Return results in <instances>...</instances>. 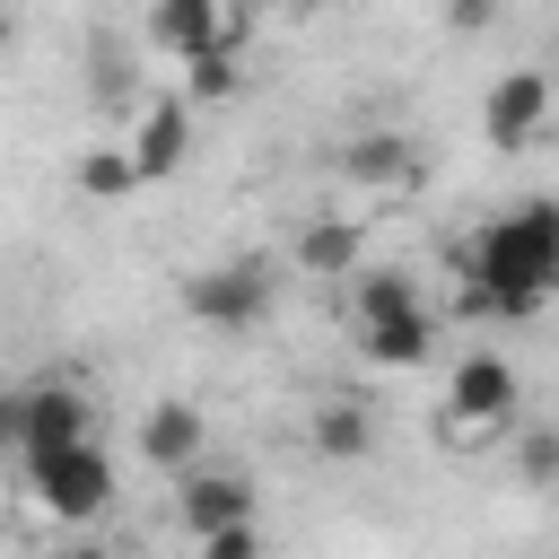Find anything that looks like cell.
Returning <instances> with one entry per match:
<instances>
[{
  "label": "cell",
  "mask_w": 559,
  "mask_h": 559,
  "mask_svg": "<svg viewBox=\"0 0 559 559\" xmlns=\"http://www.w3.org/2000/svg\"><path fill=\"white\" fill-rule=\"evenodd\" d=\"M280 9H297V17H306V9H323V0H280Z\"/></svg>",
  "instance_id": "7402d4cb"
},
{
  "label": "cell",
  "mask_w": 559,
  "mask_h": 559,
  "mask_svg": "<svg viewBox=\"0 0 559 559\" xmlns=\"http://www.w3.org/2000/svg\"><path fill=\"white\" fill-rule=\"evenodd\" d=\"M515 480L524 489H559V428H524L515 437Z\"/></svg>",
  "instance_id": "ac0fdd59"
},
{
  "label": "cell",
  "mask_w": 559,
  "mask_h": 559,
  "mask_svg": "<svg viewBox=\"0 0 559 559\" xmlns=\"http://www.w3.org/2000/svg\"><path fill=\"white\" fill-rule=\"evenodd\" d=\"M201 550H210V559H253V550H262V533H253V515H245V524H218Z\"/></svg>",
  "instance_id": "d6986e66"
},
{
  "label": "cell",
  "mask_w": 559,
  "mask_h": 559,
  "mask_svg": "<svg viewBox=\"0 0 559 559\" xmlns=\"http://www.w3.org/2000/svg\"><path fill=\"white\" fill-rule=\"evenodd\" d=\"M131 157L148 183H166L183 157H192V96H148L140 122H131Z\"/></svg>",
  "instance_id": "ba28073f"
},
{
  "label": "cell",
  "mask_w": 559,
  "mask_h": 559,
  "mask_svg": "<svg viewBox=\"0 0 559 559\" xmlns=\"http://www.w3.org/2000/svg\"><path fill=\"white\" fill-rule=\"evenodd\" d=\"M515 402H524V384H515L507 349H463V358H454V376H445V419L498 437V428L515 419Z\"/></svg>",
  "instance_id": "5b68a950"
},
{
  "label": "cell",
  "mask_w": 559,
  "mask_h": 559,
  "mask_svg": "<svg viewBox=\"0 0 559 559\" xmlns=\"http://www.w3.org/2000/svg\"><path fill=\"white\" fill-rule=\"evenodd\" d=\"M183 96H192V105L236 96V35H218L210 52H192V61H183Z\"/></svg>",
  "instance_id": "e0dca14e"
},
{
  "label": "cell",
  "mask_w": 559,
  "mask_h": 559,
  "mask_svg": "<svg viewBox=\"0 0 559 559\" xmlns=\"http://www.w3.org/2000/svg\"><path fill=\"white\" fill-rule=\"evenodd\" d=\"M0 428H9L17 454H35V445H79V437H96V402H87L79 384H26V393L0 402Z\"/></svg>",
  "instance_id": "277c9868"
},
{
  "label": "cell",
  "mask_w": 559,
  "mask_h": 559,
  "mask_svg": "<svg viewBox=\"0 0 559 559\" xmlns=\"http://www.w3.org/2000/svg\"><path fill=\"white\" fill-rule=\"evenodd\" d=\"M411 306H419V280L402 262H358L349 271V314L358 323H384V314H411Z\"/></svg>",
  "instance_id": "9a60e30c"
},
{
  "label": "cell",
  "mask_w": 559,
  "mask_h": 559,
  "mask_svg": "<svg viewBox=\"0 0 559 559\" xmlns=\"http://www.w3.org/2000/svg\"><path fill=\"white\" fill-rule=\"evenodd\" d=\"M358 253H367V236H358L349 210H332V218H314V227L297 236V271H314V280H349Z\"/></svg>",
  "instance_id": "4fadbf2b"
},
{
  "label": "cell",
  "mask_w": 559,
  "mask_h": 559,
  "mask_svg": "<svg viewBox=\"0 0 559 559\" xmlns=\"http://www.w3.org/2000/svg\"><path fill=\"white\" fill-rule=\"evenodd\" d=\"M550 114H559L550 70H498L489 96H480V131H489V148H533Z\"/></svg>",
  "instance_id": "8992f818"
},
{
  "label": "cell",
  "mask_w": 559,
  "mask_h": 559,
  "mask_svg": "<svg viewBox=\"0 0 559 559\" xmlns=\"http://www.w3.org/2000/svg\"><path fill=\"white\" fill-rule=\"evenodd\" d=\"M17 463H26L35 507L61 515V524H96V515L114 507V463L96 454V437H79V445H35V454H17Z\"/></svg>",
  "instance_id": "7a4b0ae2"
},
{
  "label": "cell",
  "mask_w": 559,
  "mask_h": 559,
  "mask_svg": "<svg viewBox=\"0 0 559 559\" xmlns=\"http://www.w3.org/2000/svg\"><path fill=\"white\" fill-rule=\"evenodd\" d=\"M341 175L367 183V192H376V183H411V175H419V148H411L402 131H349V140H341Z\"/></svg>",
  "instance_id": "8fae6325"
},
{
  "label": "cell",
  "mask_w": 559,
  "mask_h": 559,
  "mask_svg": "<svg viewBox=\"0 0 559 559\" xmlns=\"http://www.w3.org/2000/svg\"><path fill=\"white\" fill-rule=\"evenodd\" d=\"M550 288H559V201H515L507 218H489V227L472 236L463 314L524 323V314H542Z\"/></svg>",
  "instance_id": "6da1fadb"
},
{
  "label": "cell",
  "mask_w": 559,
  "mask_h": 559,
  "mask_svg": "<svg viewBox=\"0 0 559 559\" xmlns=\"http://www.w3.org/2000/svg\"><path fill=\"white\" fill-rule=\"evenodd\" d=\"M489 17H498V0H445V26H454V35H480Z\"/></svg>",
  "instance_id": "44dd1931"
},
{
  "label": "cell",
  "mask_w": 559,
  "mask_h": 559,
  "mask_svg": "<svg viewBox=\"0 0 559 559\" xmlns=\"http://www.w3.org/2000/svg\"><path fill=\"white\" fill-rule=\"evenodd\" d=\"M218 35H227L218 0H157V9H148V44H157L166 61H192V52H210Z\"/></svg>",
  "instance_id": "30bf717a"
},
{
  "label": "cell",
  "mask_w": 559,
  "mask_h": 559,
  "mask_svg": "<svg viewBox=\"0 0 559 559\" xmlns=\"http://www.w3.org/2000/svg\"><path fill=\"white\" fill-rule=\"evenodd\" d=\"M306 437H314L323 463H367V454H376V419H367V402H314Z\"/></svg>",
  "instance_id": "5bb4252c"
},
{
  "label": "cell",
  "mask_w": 559,
  "mask_h": 559,
  "mask_svg": "<svg viewBox=\"0 0 559 559\" xmlns=\"http://www.w3.org/2000/svg\"><path fill=\"white\" fill-rule=\"evenodd\" d=\"M140 454H148L157 472H192V463L210 454V419H201L192 402H157V411L140 419Z\"/></svg>",
  "instance_id": "9c48e42d"
},
{
  "label": "cell",
  "mask_w": 559,
  "mask_h": 559,
  "mask_svg": "<svg viewBox=\"0 0 559 559\" xmlns=\"http://www.w3.org/2000/svg\"><path fill=\"white\" fill-rule=\"evenodd\" d=\"M358 349H367L376 367H428V349H437V314H428V306H411V314L358 323Z\"/></svg>",
  "instance_id": "7c38bea8"
},
{
  "label": "cell",
  "mask_w": 559,
  "mask_h": 559,
  "mask_svg": "<svg viewBox=\"0 0 559 559\" xmlns=\"http://www.w3.org/2000/svg\"><path fill=\"white\" fill-rule=\"evenodd\" d=\"M96 96L122 105V44H96Z\"/></svg>",
  "instance_id": "ffe728a7"
},
{
  "label": "cell",
  "mask_w": 559,
  "mask_h": 559,
  "mask_svg": "<svg viewBox=\"0 0 559 559\" xmlns=\"http://www.w3.org/2000/svg\"><path fill=\"white\" fill-rule=\"evenodd\" d=\"M175 515H183V533H192V542H210L218 524H245V515H253V480H245V472H227V463H192V472H183Z\"/></svg>",
  "instance_id": "52a82bcc"
},
{
  "label": "cell",
  "mask_w": 559,
  "mask_h": 559,
  "mask_svg": "<svg viewBox=\"0 0 559 559\" xmlns=\"http://www.w3.org/2000/svg\"><path fill=\"white\" fill-rule=\"evenodd\" d=\"M280 297V271L271 253H236V262H210V271H183V314L210 323V332H253Z\"/></svg>",
  "instance_id": "3957f363"
},
{
  "label": "cell",
  "mask_w": 559,
  "mask_h": 559,
  "mask_svg": "<svg viewBox=\"0 0 559 559\" xmlns=\"http://www.w3.org/2000/svg\"><path fill=\"white\" fill-rule=\"evenodd\" d=\"M140 183H148V175H140L131 148H87V157H79V192H87V201H122V192H140Z\"/></svg>",
  "instance_id": "2e32d148"
}]
</instances>
